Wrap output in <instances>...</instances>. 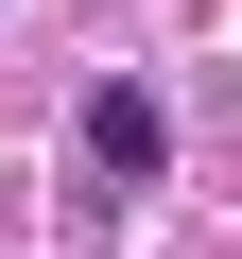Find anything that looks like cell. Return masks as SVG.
Here are the masks:
<instances>
[{
	"instance_id": "6da1fadb",
	"label": "cell",
	"mask_w": 242,
	"mask_h": 259,
	"mask_svg": "<svg viewBox=\"0 0 242 259\" xmlns=\"http://www.w3.org/2000/svg\"><path fill=\"white\" fill-rule=\"evenodd\" d=\"M87 173H104V190H156V173H173V104H156V87H87Z\"/></svg>"
}]
</instances>
